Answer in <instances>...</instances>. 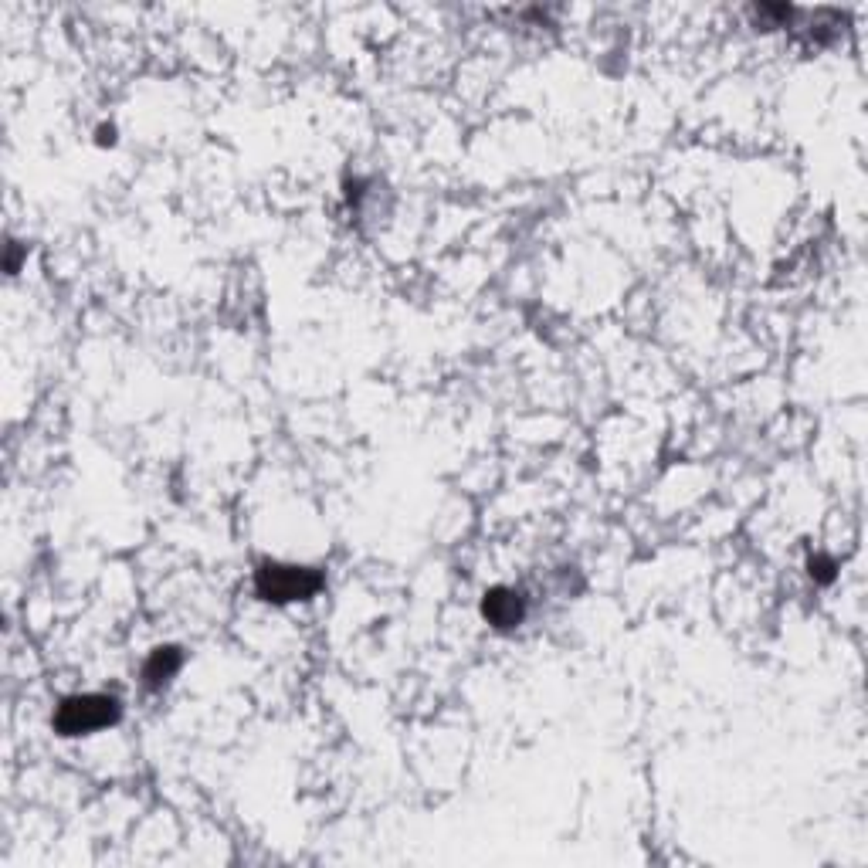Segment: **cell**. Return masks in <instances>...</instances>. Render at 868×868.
<instances>
[{"mask_svg":"<svg viewBox=\"0 0 868 868\" xmlns=\"http://www.w3.org/2000/svg\"><path fill=\"white\" fill-rule=\"evenodd\" d=\"M112 140H116V133H112V126H109V129H99V143H102V146H106V143L112 146Z\"/></svg>","mask_w":868,"mask_h":868,"instance_id":"obj_6","label":"cell"},{"mask_svg":"<svg viewBox=\"0 0 868 868\" xmlns=\"http://www.w3.org/2000/svg\"><path fill=\"white\" fill-rule=\"evenodd\" d=\"M482 614H485V621H489L492 628L509 631V628H516V624H523V618H526V604H523V597H519L516 590H509V587H496V590H489V594H485V601H482Z\"/></svg>","mask_w":868,"mask_h":868,"instance_id":"obj_3","label":"cell"},{"mask_svg":"<svg viewBox=\"0 0 868 868\" xmlns=\"http://www.w3.org/2000/svg\"><path fill=\"white\" fill-rule=\"evenodd\" d=\"M323 587V577L309 567H285V563H265L255 577V590L262 601L289 604V601H309Z\"/></svg>","mask_w":868,"mask_h":868,"instance_id":"obj_1","label":"cell"},{"mask_svg":"<svg viewBox=\"0 0 868 868\" xmlns=\"http://www.w3.org/2000/svg\"><path fill=\"white\" fill-rule=\"evenodd\" d=\"M180 662H184V658H180V651H177V648H156L153 655H150V662H146V668H143L146 685H163V682H170L173 675H177Z\"/></svg>","mask_w":868,"mask_h":868,"instance_id":"obj_4","label":"cell"},{"mask_svg":"<svg viewBox=\"0 0 868 868\" xmlns=\"http://www.w3.org/2000/svg\"><path fill=\"white\" fill-rule=\"evenodd\" d=\"M119 719V702L112 696H75L65 699L55 713V729L62 736H85L106 729Z\"/></svg>","mask_w":868,"mask_h":868,"instance_id":"obj_2","label":"cell"},{"mask_svg":"<svg viewBox=\"0 0 868 868\" xmlns=\"http://www.w3.org/2000/svg\"><path fill=\"white\" fill-rule=\"evenodd\" d=\"M807 570H811V577L818 580V584H831V580H835V560L831 557H811Z\"/></svg>","mask_w":868,"mask_h":868,"instance_id":"obj_5","label":"cell"}]
</instances>
